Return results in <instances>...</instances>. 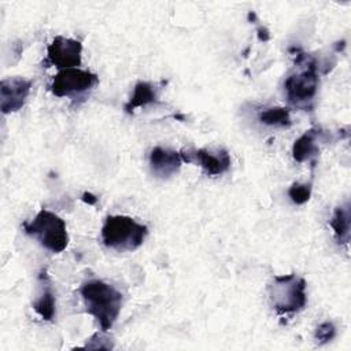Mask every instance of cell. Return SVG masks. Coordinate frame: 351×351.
Returning <instances> with one entry per match:
<instances>
[{"label": "cell", "mask_w": 351, "mask_h": 351, "mask_svg": "<svg viewBox=\"0 0 351 351\" xmlns=\"http://www.w3.org/2000/svg\"><path fill=\"white\" fill-rule=\"evenodd\" d=\"M85 308L99 324L101 332L111 329L122 307V293L101 280H89L80 288Z\"/></svg>", "instance_id": "obj_1"}, {"label": "cell", "mask_w": 351, "mask_h": 351, "mask_svg": "<svg viewBox=\"0 0 351 351\" xmlns=\"http://www.w3.org/2000/svg\"><path fill=\"white\" fill-rule=\"evenodd\" d=\"M147 234V226L128 215H108L101 228L103 244L121 252L138 248Z\"/></svg>", "instance_id": "obj_2"}, {"label": "cell", "mask_w": 351, "mask_h": 351, "mask_svg": "<svg viewBox=\"0 0 351 351\" xmlns=\"http://www.w3.org/2000/svg\"><path fill=\"white\" fill-rule=\"evenodd\" d=\"M23 229L51 252H62L69 244L66 222L49 210H40L34 219L23 223Z\"/></svg>", "instance_id": "obj_3"}, {"label": "cell", "mask_w": 351, "mask_h": 351, "mask_svg": "<svg viewBox=\"0 0 351 351\" xmlns=\"http://www.w3.org/2000/svg\"><path fill=\"white\" fill-rule=\"evenodd\" d=\"M267 291L270 303L278 314L296 313L306 306V281L293 273L276 276Z\"/></svg>", "instance_id": "obj_4"}, {"label": "cell", "mask_w": 351, "mask_h": 351, "mask_svg": "<svg viewBox=\"0 0 351 351\" xmlns=\"http://www.w3.org/2000/svg\"><path fill=\"white\" fill-rule=\"evenodd\" d=\"M99 84L97 74L78 67L59 70L52 80L51 92L58 97L75 99Z\"/></svg>", "instance_id": "obj_5"}, {"label": "cell", "mask_w": 351, "mask_h": 351, "mask_svg": "<svg viewBox=\"0 0 351 351\" xmlns=\"http://www.w3.org/2000/svg\"><path fill=\"white\" fill-rule=\"evenodd\" d=\"M284 86L287 97L293 106H304L313 100L318 88V74L314 62H308L304 70L289 75Z\"/></svg>", "instance_id": "obj_6"}, {"label": "cell", "mask_w": 351, "mask_h": 351, "mask_svg": "<svg viewBox=\"0 0 351 351\" xmlns=\"http://www.w3.org/2000/svg\"><path fill=\"white\" fill-rule=\"evenodd\" d=\"M81 55L82 44L75 38L56 36L47 47L48 62L59 70L78 67L81 64Z\"/></svg>", "instance_id": "obj_7"}, {"label": "cell", "mask_w": 351, "mask_h": 351, "mask_svg": "<svg viewBox=\"0 0 351 351\" xmlns=\"http://www.w3.org/2000/svg\"><path fill=\"white\" fill-rule=\"evenodd\" d=\"M182 160L196 163L207 176H219L230 167V156L226 149L200 148L195 151H182Z\"/></svg>", "instance_id": "obj_8"}, {"label": "cell", "mask_w": 351, "mask_h": 351, "mask_svg": "<svg viewBox=\"0 0 351 351\" xmlns=\"http://www.w3.org/2000/svg\"><path fill=\"white\" fill-rule=\"evenodd\" d=\"M32 88V81L22 77H10L0 82V106L4 114L15 112L25 104Z\"/></svg>", "instance_id": "obj_9"}, {"label": "cell", "mask_w": 351, "mask_h": 351, "mask_svg": "<svg viewBox=\"0 0 351 351\" xmlns=\"http://www.w3.org/2000/svg\"><path fill=\"white\" fill-rule=\"evenodd\" d=\"M181 152L170 148L155 147L149 154V167L156 177L167 178L177 173L182 163Z\"/></svg>", "instance_id": "obj_10"}, {"label": "cell", "mask_w": 351, "mask_h": 351, "mask_svg": "<svg viewBox=\"0 0 351 351\" xmlns=\"http://www.w3.org/2000/svg\"><path fill=\"white\" fill-rule=\"evenodd\" d=\"M38 293L33 302V308L43 319L52 321L55 317L56 300L51 285V280L45 270H41V273L38 274Z\"/></svg>", "instance_id": "obj_11"}, {"label": "cell", "mask_w": 351, "mask_h": 351, "mask_svg": "<svg viewBox=\"0 0 351 351\" xmlns=\"http://www.w3.org/2000/svg\"><path fill=\"white\" fill-rule=\"evenodd\" d=\"M158 97H159V88L155 84L140 81L136 84L129 101L125 104V111L133 112L134 108L155 103Z\"/></svg>", "instance_id": "obj_12"}, {"label": "cell", "mask_w": 351, "mask_h": 351, "mask_svg": "<svg viewBox=\"0 0 351 351\" xmlns=\"http://www.w3.org/2000/svg\"><path fill=\"white\" fill-rule=\"evenodd\" d=\"M319 138V130L318 129H308L306 130L295 143L292 147V155L293 159L298 162H304L311 159L318 154V145L317 141Z\"/></svg>", "instance_id": "obj_13"}, {"label": "cell", "mask_w": 351, "mask_h": 351, "mask_svg": "<svg viewBox=\"0 0 351 351\" xmlns=\"http://www.w3.org/2000/svg\"><path fill=\"white\" fill-rule=\"evenodd\" d=\"M330 226L339 243L347 244L350 240V206L344 204L335 210Z\"/></svg>", "instance_id": "obj_14"}, {"label": "cell", "mask_w": 351, "mask_h": 351, "mask_svg": "<svg viewBox=\"0 0 351 351\" xmlns=\"http://www.w3.org/2000/svg\"><path fill=\"white\" fill-rule=\"evenodd\" d=\"M259 121L269 126H289L291 115L289 110L285 107H269L259 112Z\"/></svg>", "instance_id": "obj_15"}, {"label": "cell", "mask_w": 351, "mask_h": 351, "mask_svg": "<svg viewBox=\"0 0 351 351\" xmlns=\"http://www.w3.org/2000/svg\"><path fill=\"white\" fill-rule=\"evenodd\" d=\"M288 196L295 204H304L311 196V185L295 182L288 189Z\"/></svg>", "instance_id": "obj_16"}, {"label": "cell", "mask_w": 351, "mask_h": 351, "mask_svg": "<svg viewBox=\"0 0 351 351\" xmlns=\"http://www.w3.org/2000/svg\"><path fill=\"white\" fill-rule=\"evenodd\" d=\"M335 336H336V326L333 325V322H329V321L319 324L314 333V337L318 344H325L330 341Z\"/></svg>", "instance_id": "obj_17"}, {"label": "cell", "mask_w": 351, "mask_h": 351, "mask_svg": "<svg viewBox=\"0 0 351 351\" xmlns=\"http://www.w3.org/2000/svg\"><path fill=\"white\" fill-rule=\"evenodd\" d=\"M82 200H84L85 203H88V204H96L97 197H96L95 195H92L90 192H84V195H82Z\"/></svg>", "instance_id": "obj_18"}]
</instances>
